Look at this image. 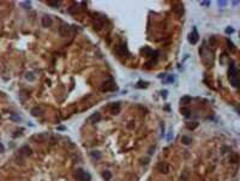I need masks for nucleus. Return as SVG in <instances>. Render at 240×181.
<instances>
[{"label": "nucleus", "mask_w": 240, "mask_h": 181, "mask_svg": "<svg viewBox=\"0 0 240 181\" xmlns=\"http://www.w3.org/2000/svg\"><path fill=\"white\" fill-rule=\"evenodd\" d=\"M94 26H95V30H101L103 28V21H100V19H96L95 23H94Z\"/></svg>", "instance_id": "423d86ee"}, {"label": "nucleus", "mask_w": 240, "mask_h": 181, "mask_svg": "<svg viewBox=\"0 0 240 181\" xmlns=\"http://www.w3.org/2000/svg\"><path fill=\"white\" fill-rule=\"evenodd\" d=\"M75 179L77 181H90L91 180V175L88 172H85V170L78 169L77 172L75 173Z\"/></svg>", "instance_id": "f03ea898"}, {"label": "nucleus", "mask_w": 240, "mask_h": 181, "mask_svg": "<svg viewBox=\"0 0 240 181\" xmlns=\"http://www.w3.org/2000/svg\"><path fill=\"white\" fill-rule=\"evenodd\" d=\"M42 25H43L45 28L50 26V25H52V18L48 17V16H43V18H42Z\"/></svg>", "instance_id": "20e7f679"}, {"label": "nucleus", "mask_w": 240, "mask_h": 181, "mask_svg": "<svg viewBox=\"0 0 240 181\" xmlns=\"http://www.w3.org/2000/svg\"><path fill=\"white\" fill-rule=\"evenodd\" d=\"M102 176H103V179H105L106 181H109L110 177H112V174H110V172H105L102 174Z\"/></svg>", "instance_id": "ddd939ff"}, {"label": "nucleus", "mask_w": 240, "mask_h": 181, "mask_svg": "<svg viewBox=\"0 0 240 181\" xmlns=\"http://www.w3.org/2000/svg\"><path fill=\"white\" fill-rule=\"evenodd\" d=\"M159 170H160L161 173H167V172H168V164L163 163V162L160 163V164H159Z\"/></svg>", "instance_id": "39448f33"}, {"label": "nucleus", "mask_w": 240, "mask_h": 181, "mask_svg": "<svg viewBox=\"0 0 240 181\" xmlns=\"http://www.w3.org/2000/svg\"><path fill=\"white\" fill-rule=\"evenodd\" d=\"M181 112H183V114H184L186 118H189V116H190V110H189V109L183 108V109H181Z\"/></svg>", "instance_id": "4468645a"}, {"label": "nucleus", "mask_w": 240, "mask_h": 181, "mask_svg": "<svg viewBox=\"0 0 240 181\" xmlns=\"http://www.w3.org/2000/svg\"><path fill=\"white\" fill-rule=\"evenodd\" d=\"M227 43H228V46H229V47H231L232 49H234V44H233V43H232L231 41H229V40H227Z\"/></svg>", "instance_id": "412c9836"}, {"label": "nucleus", "mask_w": 240, "mask_h": 181, "mask_svg": "<svg viewBox=\"0 0 240 181\" xmlns=\"http://www.w3.org/2000/svg\"><path fill=\"white\" fill-rule=\"evenodd\" d=\"M48 5L54 6V7H58V6L60 5V3H59V1H48Z\"/></svg>", "instance_id": "dca6fc26"}, {"label": "nucleus", "mask_w": 240, "mask_h": 181, "mask_svg": "<svg viewBox=\"0 0 240 181\" xmlns=\"http://www.w3.org/2000/svg\"><path fill=\"white\" fill-rule=\"evenodd\" d=\"M25 78H27L28 80H34V79H35V77H34V74H33V73H31V72H30V73H27V76H25Z\"/></svg>", "instance_id": "2eb2a0df"}, {"label": "nucleus", "mask_w": 240, "mask_h": 181, "mask_svg": "<svg viewBox=\"0 0 240 181\" xmlns=\"http://www.w3.org/2000/svg\"><path fill=\"white\" fill-rule=\"evenodd\" d=\"M201 5H202V6H209L210 3H209V1H201Z\"/></svg>", "instance_id": "aec40b11"}, {"label": "nucleus", "mask_w": 240, "mask_h": 181, "mask_svg": "<svg viewBox=\"0 0 240 181\" xmlns=\"http://www.w3.org/2000/svg\"><path fill=\"white\" fill-rule=\"evenodd\" d=\"M226 33H227V34H233V33H234V29H232L231 26H228V28L226 29Z\"/></svg>", "instance_id": "6ab92c4d"}, {"label": "nucleus", "mask_w": 240, "mask_h": 181, "mask_svg": "<svg viewBox=\"0 0 240 181\" xmlns=\"http://www.w3.org/2000/svg\"><path fill=\"white\" fill-rule=\"evenodd\" d=\"M31 114H33L34 116H38V115H41V109H38L37 107L34 108L33 110H31Z\"/></svg>", "instance_id": "f8f14e48"}, {"label": "nucleus", "mask_w": 240, "mask_h": 181, "mask_svg": "<svg viewBox=\"0 0 240 181\" xmlns=\"http://www.w3.org/2000/svg\"><path fill=\"white\" fill-rule=\"evenodd\" d=\"M22 5H23V6H28V7H30V1H25V3H22Z\"/></svg>", "instance_id": "4be33fe9"}, {"label": "nucleus", "mask_w": 240, "mask_h": 181, "mask_svg": "<svg viewBox=\"0 0 240 181\" xmlns=\"http://www.w3.org/2000/svg\"><path fill=\"white\" fill-rule=\"evenodd\" d=\"M0 151H4V146L1 144H0Z\"/></svg>", "instance_id": "5701e85b"}, {"label": "nucleus", "mask_w": 240, "mask_h": 181, "mask_svg": "<svg viewBox=\"0 0 240 181\" xmlns=\"http://www.w3.org/2000/svg\"><path fill=\"white\" fill-rule=\"evenodd\" d=\"M197 41H198V33H197V29L193 28V33H191L189 35V42L194 44V43H197Z\"/></svg>", "instance_id": "7ed1b4c3"}, {"label": "nucleus", "mask_w": 240, "mask_h": 181, "mask_svg": "<svg viewBox=\"0 0 240 181\" xmlns=\"http://www.w3.org/2000/svg\"><path fill=\"white\" fill-rule=\"evenodd\" d=\"M174 12H176L179 16H181L184 13V6L183 5H179V7H175L174 8Z\"/></svg>", "instance_id": "9d476101"}, {"label": "nucleus", "mask_w": 240, "mask_h": 181, "mask_svg": "<svg viewBox=\"0 0 240 181\" xmlns=\"http://www.w3.org/2000/svg\"><path fill=\"white\" fill-rule=\"evenodd\" d=\"M91 157H94V158H100V157H101V154L94 151V152H91Z\"/></svg>", "instance_id": "f3484780"}, {"label": "nucleus", "mask_w": 240, "mask_h": 181, "mask_svg": "<svg viewBox=\"0 0 240 181\" xmlns=\"http://www.w3.org/2000/svg\"><path fill=\"white\" fill-rule=\"evenodd\" d=\"M217 5L220 6V7H226V5H227V1H217Z\"/></svg>", "instance_id": "a211bd4d"}, {"label": "nucleus", "mask_w": 240, "mask_h": 181, "mask_svg": "<svg viewBox=\"0 0 240 181\" xmlns=\"http://www.w3.org/2000/svg\"><path fill=\"white\" fill-rule=\"evenodd\" d=\"M20 152L24 154V155H29V154L31 152V150H30V148H29V146H27V145H25V146H23L22 149H20Z\"/></svg>", "instance_id": "9b49d317"}, {"label": "nucleus", "mask_w": 240, "mask_h": 181, "mask_svg": "<svg viewBox=\"0 0 240 181\" xmlns=\"http://www.w3.org/2000/svg\"><path fill=\"white\" fill-rule=\"evenodd\" d=\"M180 102H181V104H189L191 102V97L190 96H184V97H181Z\"/></svg>", "instance_id": "6e6552de"}, {"label": "nucleus", "mask_w": 240, "mask_h": 181, "mask_svg": "<svg viewBox=\"0 0 240 181\" xmlns=\"http://www.w3.org/2000/svg\"><path fill=\"white\" fill-rule=\"evenodd\" d=\"M100 118H101V115H100L99 113H95V114H92V115L89 118V121L96 122V121H99V120H100Z\"/></svg>", "instance_id": "0eeeda50"}, {"label": "nucleus", "mask_w": 240, "mask_h": 181, "mask_svg": "<svg viewBox=\"0 0 240 181\" xmlns=\"http://www.w3.org/2000/svg\"><path fill=\"white\" fill-rule=\"evenodd\" d=\"M181 142H183V144H185V145H189L192 140H191V138L190 137H187V136H183L181 137Z\"/></svg>", "instance_id": "1a4fd4ad"}, {"label": "nucleus", "mask_w": 240, "mask_h": 181, "mask_svg": "<svg viewBox=\"0 0 240 181\" xmlns=\"http://www.w3.org/2000/svg\"><path fill=\"white\" fill-rule=\"evenodd\" d=\"M229 80H231V83L233 86L238 88L239 85V80H238V70L234 65L231 66V68H229Z\"/></svg>", "instance_id": "f257e3e1"}]
</instances>
